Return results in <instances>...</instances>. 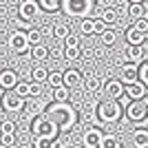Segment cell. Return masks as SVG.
Returning a JSON list of instances; mask_svg holds the SVG:
<instances>
[{
	"mask_svg": "<svg viewBox=\"0 0 148 148\" xmlns=\"http://www.w3.org/2000/svg\"><path fill=\"white\" fill-rule=\"evenodd\" d=\"M126 60L133 62V64H142V62H146V49L144 47H130L128 44V49H126Z\"/></svg>",
	"mask_w": 148,
	"mask_h": 148,
	"instance_id": "cell-15",
	"label": "cell"
},
{
	"mask_svg": "<svg viewBox=\"0 0 148 148\" xmlns=\"http://www.w3.org/2000/svg\"><path fill=\"white\" fill-rule=\"evenodd\" d=\"M99 5H102V9H106V7H113L115 5V0H97Z\"/></svg>",
	"mask_w": 148,
	"mask_h": 148,
	"instance_id": "cell-43",
	"label": "cell"
},
{
	"mask_svg": "<svg viewBox=\"0 0 148 148\" xmlns=\"http://www.w3.org/2000/svg\"><path fill=\"white\" fill-rule=\"evenodd\" d=\"M122 104H119V99H111V97H106L102 99L97 104V119L99 122H104V124H115L122 119Z\"/></svg>",
	"mask_w": 148,
	"mask_h": 148,
	"instance_id": "cell-2",
	"label": "cell"
},
{
	"mask_svg": "<svg viewBox=\"0 0 148 148\" xmlns=\"http://www.w3.org/2000/svg\"><path fill=\"white\" fill-rule=\"evenodd\" d=\"M51 56V49L49 47H44V44H38V47H31V60L33 62H44V60H49Z\"/></svg>",
	"mask_w": 148,
	"mask_h": 148,
	"instance_id": "cell-17",
	"label": "cell"
},
{
	"mask_svg": "<svg viewBox=\"0 0 148 148\" xmlns=\"http://www.w3.org/2000/svg\"><path fill=\"white\" fill-rule=\"evenodd\" d=\"M49 69L42 66V64H36V66L31 69V80L33 82H49Z\"/></svg>",
	"mask_w": 148,
	"mask_h": 148,
	"instance_id": "cell-18",
	"label": "cell"
},
{
	"mask_svg": "<svg viewBox=\"0 0 148 148\" xmlns=\"http://www.w3.org/2000/svg\"><path fill=\"white\" fill-rule=\"evenodd\" d=\"M27 33H29V42H31V47H38V44H42V38H44L42 29H36V27H31Z\"/></svg>",
	"mask_w": 148,
	"mask_h": 148,
	"instance_id": "cell-29",
	"label": "cell"
},
{
	"mask_svg": "<svg viewBox=\"0 0 148 148\" xmlns=\"http://www.w3.org/2000/svg\"><path fill=\"white\" fill-rule=\"evenodd\" d=\"M124 38H126V42L130 44V47H144V42H146V33H144L142 29H137L135 25L128 27V29L124 31Z\"/></svg>",
	"mask_w": 148,
	"mask_h": 148,
	"instance_id": "cell-12",
	"label": "cell"
},
{
	"mask_svg": "<svg viewBox=\"0 0 148 148\" xmlns=\"http://www.w3.org/2000/svg\"><path fill=\"white\" fill-rule=\"evenodd\" d=\"M44 113L49 115L53 122L60 126L62 133H69V130H73L75 126H77V119H80V115H77V111H75L71 104H66V102H56V104H51L44 108Z\"/></svg>",
	"mask_w": 148,
	"mask_h": 148,
	"instance_id": "cell-1",
	"label": "cell"
},
{
	"mask_svg": "<svg viewBox=\"0 0 148 148\" xmlns=\"http://www.w3.org/2000/svg\"><path fill=\"white\" fill-rule=\"evenodd\" d=\"M2 106H5L7 113H20V111H25V106H27V97H20L16 91H5Z\"/></svg>",
	"mask_w": 148,
	"mask_h": 148,
	"instance_id": "cell-7",
	"label": "cell"
},
{
	"mask_svg": "<svg viewBox=\"0 0 148 148\" xmlns=\"http://www.w3.org/2000/svg\"><path fill=\"white\" fill-rule=\"evenodd\" d=\"M31 88H33V97L42 95V82H31Z\"/></svg>",
	"mask_w": 148,
	"mask_h": 148,
	"instance_id": "cell-40",
	"label": "cell"
},
{
	"mask_svg": "<svg viewBox=\"0 0 148 148\" xmlns=\"http://www.w3.org/2000/svg\"><path fill=\"white\" fill-rule=\"evenodd\" d=\"M51 95H53V102H66L69 95H71V88L69 86H56V88H51Z\"/></svg>",
	"mask_w": 148,
	"mask_h": 148,
	"instance_id": "cell-22",
	"label": "cell"
},
{
	"mask_svg": "<svg viewBox=\"0 0 148 148\" xmlns=\"http://www.w3.org/2000/svg\"><path fill=\"white\" fill-rule=\"evenodd\" d=\"M128 18L130 20H139L144 18V13H146V7H144V2H130L128 5Z\"/></svg>",
	"mask_w": 148,
	"mask_h": 148,
	"instance_id": "cell-20",
	"label": "cell"
},
{
	"mask_svg": "<svg viewBox=\"0 0 148 148\" xmlns=\"http://www.w3.org/2000/svg\"><path fill=\"white\" fill-rule=\"evenodd\" d=\"M126 93H128L130 99H144L148 95V86L139 80V82H135V84H128V86H126Z\"/></svg>",
	"mask_w": 148,
	"mask_h": 148,
	"instance_id": "cell-16",
	"label": "cell"
},
{
	"mask_svg": "<svg viewBox=\"0 0 148 148\" xmlns=\"http://www.w3.org/2000/svg\"><path fill=\"white\" fill-rule=\"evenodd\" d=\"M13 91L18 93L20 97H33V88H31L29 82H22V80H20V82H18V86L13 88Z\"/></svg>",
	"mask_w": 148,
	"mask_h": 148,
	"instance_id": "cell-30",
	"label": "cell"
},
{
	"mask_svg": "<svg viewBox=\"0 0 148 148\" xmlns=\"http://www.w3.org/2000/svg\"><path fill=\"white\" fill-rule=\"evenodd\" d=\"M115 40H117V33H115L113 29H106L104 33H102V42H104L106 47H113V44H115Z\"/></svg>",
	"mask_w": 148,
	"mask_h": 148,
	"instance_id": "cell-32",
	"label": "cell"
},
{
	"mask_svg": "<svg viewBox=\"0 0 148 148\" xmlns=\"http://www.w3.org/2000/svg\"><path fill=\"white\" fill-rule=\"evenodd\" d=\"M38 2L42 7V11H47V13H53V11L62 9V0H38Z\"/></svg>",
	"mask_w": 148,
	"mask_h": 148,
	"instance_id": "cell-25",
	"label": "cell"
},
{
	"mask_svg": "<svg viewBox=\"0 0 148 148\" xmlns=\"http://www.w3.org/2000/svg\"><path fill=\"white\" fill-rule=\"evenodd\" d=\"M62 73H64V86L80 88L84 84V75H82L80 69H69V71H62Z\"/></svg>",
	"mask_w": 148,
	"mask_h": 148,
	"instance_id": "cell-13",
	"label": "cell"
},
{
	"mask_svg": "<svg viewBox=\"0 0 148 148\" xmlns=\"http://www.w3.org/2000/svg\"><path fill=\"white\" fill-rule=\"evenodd\" d=\"M135 27H137V29H142L144 33H148V22H146V20H144V18L135 20Z\"/></svg>",
	"mask_w": 148,
	"mask_h": 148,
	"instance_id": "cell-42",
	"label": "cell"
},
{
	"mask_svg": "<svg viewBox=\"0 0 148 148\" xmlns=\"http://www.w3.org/2000/svg\"><path fill=\"white\" fill-rule=\"evenodd\" d=\"M80 31L84 36H93V33H95V18H82Z\"/></svg>",
	"mask_w": 148,
	"mask_h": 148,
	"instance_id": "cell-28",
	"label": "cell"
},
{
	"mask_svg": "<svg viewBox=\"0 0 148 148\" xmlns=\"http://www.w3.org/2000/svg\"><path fill=\"white\" fill-rule=\"evenodd\" d=\"M49 84H51V88L62 86V84H64V73H60V71H53V73L49 75Z\"/></svg>",
	"mask_w": 148,
	"mask_h": 148,
	"instance_id": "cell-31",
	"label": "cell"
},
{
	"mask_svg": "<svg viewBox=\"0 0 148 148\" xmlns=\"http://www.w3.org/2000/svg\"><path fill=\"white\" fill-rule=\"evenodd\" d=\"M42 33H44V38H56V25L42 27Z\"/></svg>",
	"mask_w": 148,
	"mask_h": 148,
	"instance_id": "cell-39",
	"label": "cell"
},
{
	"mask_svg": "<svg viewBox=\"0 0 148 148\" xmlns=\"http://www.w3.org/2000/svg\"><path fill=\"white\" fill-rule=\"evenodd\" d=\"M99 148H122V142L115 133H104L102 142H99Z\"/></svg>",
	"mask_w": 148,
	"mask_h": 148,
	"instance_id": "cell-19",
	"label": "cell"
},
{
	"mask_svg": "<svg viewBox=\"0 0 148 148\" xmlns=\"http://www.w3.org/2000/svg\"><path fill=\"white\" fill-rule=\"evenodd\" d=\"M16 144V133H9V135H2V146L5 148H11Z\"/></svg>",
	"mask_w": 148,
	"mask_h": 148,
	"instance_id": "cell-38",
	"label": "cell"
},
{
	"mask_svg": "<svg viewBox=\"0 0 148 148\" xmlns=\"http://www.w3.org/2000/svg\"><path fill=\"white\" fill-rule=\"evenodd\" d=\"M7 44H9V49L13 51V53H27V51H31V42H29V33L27 31H20L16 29L9 36V40H7Z\"/></svg>",
	"mask_w": 148,
	"mask_h": 148,
	"instance_id": "cell-6",
	"label": "cell"
},
{
	"mask_svg": "<svg viewBox=\"0 0 148 148\" xmlns=\"http://www.w3.org/2000/svg\"><path fill=\"white\" fill-rule=\"evenodd\" d=\"M82 58V49L80 47H64V60L66 62H75Z\"/></svg>",
	"mask_w": 148,
	"mask_h": 148,
	"instance_id": "cell-27",
	"label": "cell"
},
{
	"mask_svg": "<svg viewBox=\"0 0 148 148\" xmlns=\"http://www.w3.org/2000/svg\"><path fill=\"white\" fill-rule=\"evenodd\" d=\"M144 20L148 22V7H146V13H144Z\"/></svg>",
	"mask_w": 148,
	"mask_h": 148,
	"instance_id": "cell-44",
	"label": "cell"
},
{
	"mask_svg": "<svg viewBox=\"0 0 148 148\" xmlns=\"http://www.w3.org/2000/svg\"><path fill=\"white\" fill-rule=\"evenodd\" d=\"M60 148H69V146H64V144H62V146H60Z\"/></svg>",
	"mask_w": 148,
	"mask_h": 148,
	"instance_id": "cell-46",
	"label": "cell"
},
{
	"mask_svg": "<svg viewBox=\"0 0 148 148\" xmlns=\"http://www.w3.org/2000/svg\"><path fill=\"white\" fill-rule=\"evenodd\" d=\"M99 18L104 20L106 25H115V22H117V9H115V7H106V9H102Z\"/></svg>",
	"mask_w": 148,
	"mask_h": 148,
	"instance_id": "cell-24",
	"label": "cell"
},
{
	"mask_svg": "<svg viewBox=\"0 0 148 148\" xmlns=\"http://www.w3.org/2000/svg\"><path fill=\"white\" fill-rule=\"evenodd\" d=\"M133 146L135 148H148V130H135L133 133Z\"/></svg>",
	"mask_w": 148,
	"mask_h": 148,
	"instance_id": "cell-23",
	"label": "cell"
},
{
	"mask_svg": "<svg viewBox=\"0 0 148 148\" xmlns=\"http://www.w3.org/2000/svg\"><path fill=\"white\" fill-rule=\"evenodd\" d=\"M18 73L13 71V69H5V71H0V86L5 88V91H13V88L18 86Z\"/></svg>",
	"mask_w": 148,
	"mask_h": 148,
	"instance_id": "cell-14",
	"label": "cell"
},
{
	"mask_svg": "<svg viewBox=\"0 0 148 148\" xmlns=\"http://www.w3.org/2000/svg\"><path fill=\"white\" fill-rule=\"evenodd\" d=\"M119 80L128 86V84H135V82H139V64H133V62H128V64H124L122 71H119Z\"/></svg>",
	"mask_w": 148,
	"mask_h": 148,
	"instance_id": "cell-11",
	"label": "cell"
},
{
	"mask_svg": "<svg viewBox=\"0 0 148 148\" xmlns=\"http://www.w3.org/2000/svg\"><path fill=\"white\" fill-rule=\"evenodd\" d=\"M9 133H16V124L11 119H5L2 122V135H9Z\"/></svg>",
	"mask_w": 148,
	"mask_h": 148,
	"instance_id": "cell-37",
	"label": "cell"
},
{
	"mask_svg": "<svg viewBox=\"0 0 148 148\" xmlns=\"http://www.w3.org/2000/svg\"><path fill=\"white\" fill-rule=\"evenodd\" d=\"M128 2H144V0H128Z\"/></svg>",
	"mask_w": 148,
	"mask_h": 148,
	"instance_id": "cell-45",
	"label": "cell"
},
{
	"mask_svg": "<svg viewBox=\"0 0 148 148\" xmlns=\"http://www.w3.org/2000/svg\"><path fill=\"white\" fill-rule=\"evenodd\" d=\"M58 133H62L60 126H58L47 113L33 117V122H31V135L33 137H58Z\"/></svg>",
	"mask_w": 148,
	"mask_h": 148,
	"instance_id": "cell-3",
	"label": "cell"
},
{
	"mask_svg": "<svg viewBox=\"0 0 148 148\" xmlns=\"http://www.w3.org/2000/svg\"><path fill=\"white\" fill-rule=\"evenodd\" d=\"M126 117L130 122H139V119L148 117V104H144V99H133L126 106Z\"/></svg>",
	"mask_w": 148,
	"mask_h": 148,
	"instance_id": "cell-9",
	"label": "cell"
},
{
	"mask_svg": "<svg viewBox=\"0 0 148 148\" xmlns=\"http://www.w3.org/2000/svg\"><path fill=\"white\" fill-rule=\"evenodd\" d=\"M33 148H60L58 137H36Z\"/></svg>",
	"mask_w": 148,
	"mask_h": 148,
	"instance_id": "cell-21",
	"label": "cell"
},
{
	"mask_svg": "<svg viewBox=\"0 0 148 148\" xmlns=\"http://www.w3.org/2000/svg\"><path fill=\"white\" fill-rule=\"evenodd\" d=\"M139 80H142L144 84H146V86H148V60L139 64Z\"/></svg>",
	"mask_w": 148,
	"mask_h": 148,
	"instance_id": "cell-34",
	"label": "cell"
},
{
	"mask_svg": "<svg viewBox=\"0 0 148 148\" xmlns=\"http://www.w3.org/2000/svg\"><path fill=\"white\" fill-rule=\"evenodd\" d=\"M135 130H148V117L139 119V122H135Z\"/></svg>",
	"mask_w": 148,
	"mask_h": 148,
	"instance_id": "cell-41",
	"label": "cell"
},
{
	"mask_svg": "<svg viewBox=\"0 0 148 148\" xmlns=\"http://www.w3.org/2000/svg\"><path fill=\"white\" fill-rule=\"evenodd\" d=\"M106 27H108V25H106L104 20L97 16V18H95V36H102V33L106 31Z\"/></svg>",
	"mask_w": 148,
	"mask_h": 148,
	"instance_id": "cell-36",
	"label": "cell"
},
{
	"mask_svg": "<svg viewBox=\"0 0 148 148\" xmlns=\"http://www.w3.org/2000/svg\"><path fill=\"white\" fill-rule=\"evenodd\" d=\"M40 13H42V7L38 0H20L18 5V16L22 22L27 25H36V20L40 18Z\"/></svg>",
	"mask_w": 148,
	"mask_h": 148,
	"instance_id": "cell-5",
	"label": "cell"
},
{
	"mask_svg": "<svg viewBox=\"0 0 148 148\" xmlns=\"http://www.w3.org/2000/svg\"><path fill=\"white\" fill-rule=\"evenodd\" d=\"M64 47H80V36H73V33H69L64 38Z\"/></svg>",
	"mask_w": 148,
	"mask_h": 148,
	"instance_id": "cell-35",
	"label": "cell"
},
{
	"mask_svg": "<svg viewBox=\"0 0 148 148\" xmlns=\"http://www.w3.org/2000/svg\"><path fill=\"white\" fill-rule=\"evenodd\" d=\"M99 86H102V80H99L97 75H86V77H84V88H86L88 93H95Z\"/></svg>",
	"mask_w": 148,
	"mask_h": 148,
	"instance_id": "cell-26",
	"label": "cell"
},
{
	"mask_svg": "<svg viewBox=\"0 0 148 148\" xmlns=\"http://www.w3.org/2000/svg\"><path fill=\"white\" fill-rule=\"evenodd\" d=\"M104 93H106V97H111V99H122L126 95V84L119 77L104 80Z\"/></svg>",
	"mask_w": 148,
	"mask_h": 148,
	"instance_id": "cell-8",
	"label": "cell"
},
{
	"mask_svg": "<svg viewBox=\"0 0 148 148\" xmlns=\"http://www.w3.org/2000/svg\"><path fill=\"white\" fill-rule=\"evenodd\" d=\"M102 137H104V133H102L97 126L86 128V130H84V135H82V148H99Z\"/></svg>",
	"mask_w": 148,
	"mask_h": 148,
	"instance_id": "cell-10",
	"label": "cell"
},
{
	"mask_svg": "<svg viewBox=\"0 0 148 148\" xmlns=\"http://www.w3.org/2000/svg\"><path fill=\"white\" fill-rule=\"evenodd\" d=\"M69 33H71V31H69V27L64 25V22L56 25V38H58V40H64V38H66Z\"/></svg>",
	"mask_w": 148,
	"mask_h": 148,
	"instance_id": "cell-33",
	"label": "cell"
},
{
	"mask_svg": "<svg viewBox=\"0 0 148 148\" xmlns=\"http://www.w3.org/2000/svg\"><path fill=\"white\" fill-rule=\"evenodd\" d=\"M95 9V0H62V11L69 18H88Z\"/></svg>",
	"mask_w": 148,
	"mask_h": 148,
	"instance_id": "cell-4",
	"label": "cell"
}]
</instances>
